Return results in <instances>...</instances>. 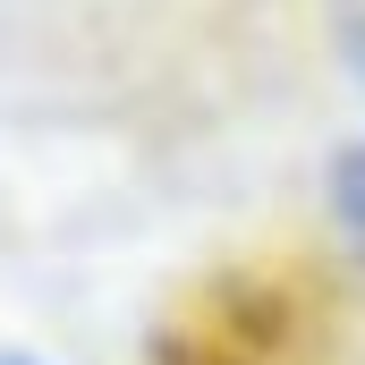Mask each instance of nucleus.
<instances>
[{"label":"nucleus","instance_id":"nucleus-3","mask_svg":"<svg viewBox=\"0 0 365 365\" xmlns=\"http://www.w3.org/2000/svg\"><path fill=\"white\" fill-rule=\"evenodd\" d=\"M0 365H34V357H0Z\"/></svg>","mask_w":365,"mask_h":365},{"label":"nucleus","instance_id":"nucleus-1","mask_svg":"<svg viewBox=\"0 0 365 365\" xmlns=\"http://www.w3.org/2000/svg\"><path fill=\"white\" fill-rule=\"evenodd\" d=\"M323 212H331V238L349 247V264L365 272V136L331 153V170H323Z\"/></svg>","mask_w":365,"mask_h":365},{"label":"nucleus","instance_id":"nucleus-2","mask_svg":"<svg viewBox=\"0 0 365 365\" xmlns=\"http://www.w3.org/2000/svg\"><path fill=\"white\" fill-rule=\"evenodd\" d=\"M340 60H349V77L365 86V17H349V26H340Z\"/></svg>","mask_w":365,"mask_h":365}]
</instances>
